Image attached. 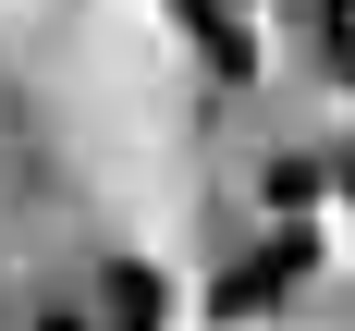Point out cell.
Listing matches in <instances>:
<instances>
[{"mask_svg":"<svg viewBox=\"0 0 355 331\" xmlns=\"http://www.w3.org/2000/svg\"><path fill=\"white\" fill-rule=\"evenodd\" d=\"M172 12H184V37L209 49V74H245V62H257V49H245V25H233L220 0H172Z\"/></svg>","mask_w":355,"mask_h":331,"instance_id":"1","label":"cell"},{"mask_svg":"<svg viewBox=\"0 0 355 331\" xmlns=\"http://www.w3.org/2000/svg\"><path fill=\"white\" fill-rule=\"evenodd\" d=\"M98 319H110V331H159V270H135V257H123V270L98 282Z\"/></svg>","mask_w":355,"mask_h":331,"instance_id":"2","label":"cell"},{"mask_svg":"<svg viewBox=\"0 0 355 331\" xmlns=\"http://www.w3.org/2000/svg\"><path fill=\"white\" fill-rule=\"evenodd\" d=\"M37 331H110V319H86V307H49V319H37Z\"/></svg>","mask_w":355,"mask_h":331,"instance_id":"3","label":"cell"},{"mask_svg":"<svg viewBox=\"0 0 355 331\" xmlns=\"http://www.w3.org/2000/svg\"><path fill=\"white\" fill-rule=\"evenodd\" d=\"M343 74H355V49H343Z\"/></svg>","mask_w":355,"mask_h":331,"instance_id":"4","label":"cell"}]
</instances>
